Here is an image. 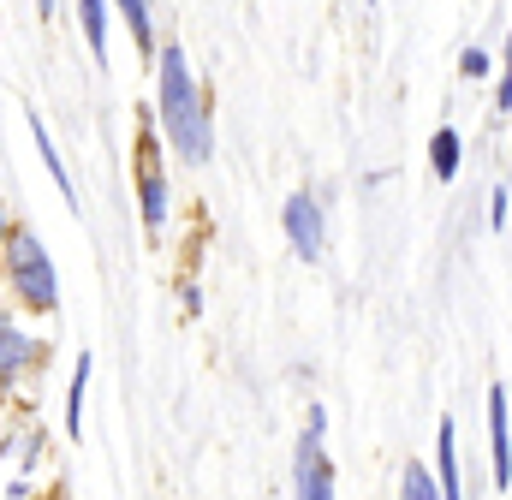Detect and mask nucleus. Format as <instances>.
I'll return each mask as SVG.
<instances>
[{
  "label": "nucleus",
  "instance_id": "nucleus-9",
  "mask_svg": "<svg viewBox=\"0 0 512 500\" xmlns=\"http://www.w3.org/2000/svg\"><path fill=\"white\" fill-rule=\"evenodd\" d=\"M24 131H30V143H36V155H42V167H48V179L60 185V197H66V209L78 215V185H72V173H66V161H60V149H54V137H48V125H42V114H24Z\"/></svg>",
  "mask_w": 512,
  "mask_h": 500
},
{
  "label": "nucleus",
  "instance_id": "nucleus-12",
  "mask_svg": "<svg viewBox=\"0 0 512 500\" xmlns=\"http://www.w3.org/2000/svg\"><path fill=\"white\" fill-rule=\"evenodd\" d=\"M459 167H465V143H459V131H453V125H441V131L429 137V173H435L441 185H453V179H459Z\"/></svg>",
  "mask_w": 512,
  "mask_h": 500
},
{
  "label": "nucleus",
  "instance_id": "nucleus-19",
  "mask_svg": "<svg viewBox=\"0 0 512 500\" xmlns=\"http://www.w3.org/2000/svg\"><path fill=\"white\" fill-rule=\"evenodd\" d=\"M36 12H42V18H54V12H60V0H36Z\"/></svg>",
  "mask_w": 512,
  "mask_h": 500
},
{
  "label": "nucleus",
  "instance_id": "nucleus-16",
  "mask_svg": "<svg viewBox=\"0 0 512 500\" xmlns=\"http://www.w3.org/2000/svg\"><path fill=\"white\" fill-rule=\"evenodd\" d=\"M459 72H465L471 84H477V78H489V72H495V60H489V48H465V54H459Z\"/></svg>",
  "mask_w": 512,
  "mask_h": 500
},
{
  "label": "nucleus",
  "instance_id": "nucleus-21",
  "mask_svg": "<svg viewBox=\"0 0 512 500\" xmlns=\"http://www.w3.org/2000/svg\"><path fill=\"white\" fill-rule=\"evenodd\" d=\"M364 6H376V0H364Z\"/></svg>",
  "mask_w": 512,
  "mask_h": 500
},
{
  "label": "nucleus",
  "instance_id": "nucleus-15",
  "mask_svg": "<svg viewBox=\"0 0 512 500\" xmlns=\"http://www.w3.org/2000/svg\"><path fill=\"white\" fill-rule=\"evenodd\" d=\"M495 108H501V114H512V30H507V42H501V78H495Z\"/></svg>",
  "mask_w": 512,
  "mask_h": 500
},
{
  "label": "nucleus",
  "instance_id": "nucleus-1",
  "mask_svg": "<svg viewBox=\"0 0 512 500\" xmlns=\"http://www.w3.org/2000/svg\"><path fill=\"white\" fill-rule=\"evenodd\" d=\"M155 114H161V137L185 167H209L215 155V102L197 84L191 60L179 42H167L155 54Z\"/></svg>",
  "mask_w": 512,
  "mask_h": 500
},
{
  "label": "nucleus",
  "instance_id": "nucleus-6",
  "mask_svg": "<svg viewBox=\"0 0 512 500\" xmlns=\"http://www.w3.org/2000/svg\"><path fill=\"white\" fill-rule=\"evenodd\" d=\"M489 483H495V495L512 489V405L501 381L489 387Z\"/></svg>",
  "mask_w": 512,
  "mask_h": 500
},
{
  "label": "nucleus",
  "instance_id": "nucleus-20",
  "mask_svg": "<svg viewBox=\"0 0 512 500\" xmlns=\"http://www.w3.org/2000/svg\"><path fill=\"white\" fill-rule=\"evenodd\" d=\"M30 500H54V495H30Z\"/></svg>",
  "mask_w": 512,
  "mask_h": 500
},
{
  "label": "nucleus",
  "instance_id": "nucleus-13",
  "mask_svg": "<svg viewBox=\"0 0 512 500\" xmlns=\"http://www.w3.org/2000/svg\"><path fill=\"white\" fill-rule=\"evenodd\" d=\"M114 12L126 18L131 42H137V48L155 60V54H161V42H155V6H149V0H114Z\"/></svg>",
  "mask_w": 512,
  "mask_h": 500
},
{
  "label": "nucleus",
  "instance_id": "nucleus-4",
  "mask_svg": "<svg viewBox=\"0 0 512 500\" xmlns=\"http://www.w3.org/2000/svg\"><path fill=\"white\" fill-rule=\"evenodd\" d=\"M322 429H328V411L310 405V423H304L298 453H292V500H340L334 465H328V453H322Z\"/></svg>",
  "mask_w": 512,
  "mask_h": 500
},
{
  "label": "nucleus",
  "instance_id": "nucleus-8",
  "mask_svg": "<svg viewBox=\"0 0 512 500\" xmlns=\"http://www.w3.org/2000/svg\"><path fill=\"white\" fill-rule=\"evenodd\" d=\"M459 423H453V411L441 417V429H435V477H441V495L447 500H465V465H459Z\"/></svg>",
  "mask_w": 512,
  "mask_h": 500
},
{
  "label": "nucleus",
  "instance_id": "nucleus-5",
  "mask_svg": "<svg viewBox=\"0 0 512 500\" xmlns=\"http://www.w3.org/2000/svg\"><path fill=\"white\" fill-rule=\"evenodd\" d=\"M280 227H286V245H292V256H304V262H322V250H328L322 197H310V191H292V197L280 203Z\"/></svg>",
  "mask_w": 512,
  "mask_h": 500
},
{
  "label": "nucleus",
  "instance_id": "nucleus-10",
  "mask_svg": "<svg viewBox=\"0 0 512 500\" xmlns=\"http://www.w3.org/2000/svg\"><path fill=\"white\" fill-rule=\"evenodd\" d=\"M108 24H114V0H78V30H84L96 66H108Z\"/></svg>",
  "mask_w": 512,
  "mask_h": 500
},
{
  "label": "nucleus",
  "instance_id": "nucleus-14",
  "mask_svg": "<svg viewBox=\"0 0 512 500\" xmlns=\"http://www.w3.org/2000/svg\"><path fill=\"white\" fill-rule=\"evenodd\" d=\"M399 500H447V495H441V477H435V465H417V459H405V471H399Z\"/></svg>",
  "mask_w": 512,
  "mask_h": 500
},
{
  "label": "nucleus",
  "instance_id": "nucleus-17",
  "mask_svg": "<svg viewBox=\"0 0 512 500\" xmlns=\"http://www.w3.org/2000/svg\"><path fill=\"white\" fill-rule=\"evenodd\" d=\"M507 215H512V191H507V185H495V191H489V227L501 233V227H507Z\"/></svg>",
  "mask_w": 512,
  "mask_h": 500
},
{
  "label": "nucleus",
  "instance_id": "nucleus-7",
  "mask_svg": "<svg viewBox=\"0 0 512 500\" xmlns=\"http://www.w3.org/2000/svg\"><path fill=\"white\" fill-rule=\"evenodd\" d=\"M36 364H42V340H36V334L6 310V316H0V381H6V387H18Z\"/></svg>",
  "mask_w": 512,
  "mask_h": 500
},
{
  "label": "nucleus",
  "instance_id": "nucleus-3",
  "mask_svg": "<svg viewBox=\"0 0 512 500\" xmlns=\"http://www.w3.org/2000/svg\"><path fill=\"white\" fill-rule=\"evenodd\" d=\"M161 114L143 108L137 114V215H143V233L161 239L167 233V215H173V191H167V167H161Z\"/></svg>",
  "mask_w": 512,
  "mask_h": 500
},
{
  "label": "nucleus",
  "instance_id": "nucleus-18",
  "mask_svg": "<svg viewBox=\"0 0 512 500\" xmlns=\"http://www.w3.org/2000/svg\"><path fill=\"white\" fill-rule=\"evenodd\" d=\"M179 310H185V316H203V292H197V286H191V280H185V286H179Z\"/></svg>",
  "mask_w": 512,
  "mask_h": 500
},
{
  "label": "nucleus",
  "instance_id": "nucleus-11",
  "mask_svg": "<svg viewBox=\"0 0 512 500\" xmlns=\"http://www.w3.org/2000/svg\"><path fill=\"white\" fill-rule=\"evenodd\" d=\"M90 370H96V358L78 352V364H72V387H66V405H60V429H66L72 441L84 435V387H90Z\"/></svg>",
  "mask_w": 512,
  "mask_h": 500
},
{
  "label": "nucleus",
  "instance_id": "nucleus-2",
  "mask_svg": "<svg viewBox=\"0 0 512 500\" xmlns=\"http://www.w3.org/2000/svg\"><path fill=\"white\" fill-rule=\"evenodd\" d=\"M6 292H12L30 316H54V310H60V274H54L42 239H36L24 221L6 227Z\"/></svg>",
  "mask_w": 512,
  "mask_h": 500
}]
</instances>
